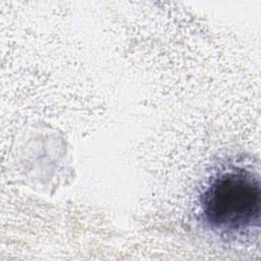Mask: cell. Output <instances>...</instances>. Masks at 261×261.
<instances>
[{"label": "cell", "mask_w": 261, "mask_h": 261, "mask_svg": "<svg viewBox=\"0 0 261 261\" xmlns=\"http://www.w3.org/2000/svg\"><path fill=\"white\" fill-rule=\"evenodd\" d=\"M200 208L205 225L217 236L237 239L253 232L260 224L259 177L244 168L217 173L204 189Z\"/></svg>", "instance_id": "1"}]
</instances>
